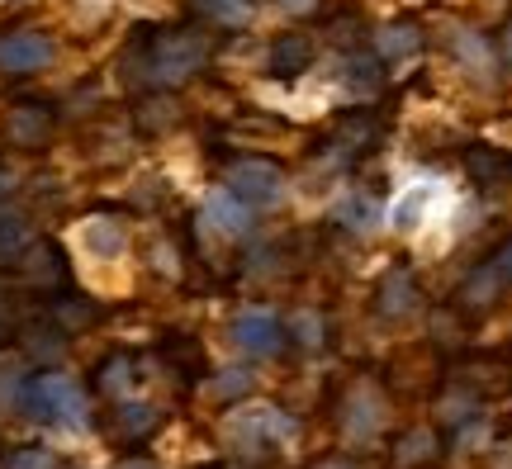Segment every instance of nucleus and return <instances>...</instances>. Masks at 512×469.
I'll list each match as a JSON object with an SVG mask.
<instances>
[{
    "instance_id": "1",
    "label": "nucleus",
    "mask_w": 512,
    "mask_h": 469,
    "mask_svg": "<svg viewBox=\"0 0 512 469\" xmlns=\"http://www.w3.org/2000/svg\"><path fill=\"white\" fill-rule=\"evenodd\" d=\"M19 408L38 422H62V427H86V394L67 375H38L24 394Z\"/></svg>"
},
{
    "instance_id": "2",
    "label": "nucleus",
    "mask_w": 512,
    "mask_h": 469,
    "mask_svg": "<svg viewBox=\"0 0 512 469\" xmlns=\"http://www.w3.org/2000/svg\"><path fill=\"white\" fill-rule=\"evenodd\" d=\"M228 185H233V195H238L242 204L266 209V204H280V195H285V171L271 162H238L233 176H228Z\"/></svg>"
},
{
    "instance_id": "3",
    "label": "nucleus",
    "mask_w": 512,
    "mask_h": 469,
    "mask_svg": "<svg viewBox=\"0 0 512 469\" xmlns=\"http://www.w3.org/2000/svg\"><path fill=\"white\" fill-rule=\"evenodd\" d=\"M200 62H204V38L166 34L162 43H157V53H152V76L166 81V86H176V81H185L190 72H200Z\"/></svg>"
},
{
    "instance_id": "4",
    "label": "nucleus",
    "mask_w": 512,
    "mask_h": 469,
    "mask_svg": "<svg viewBox=\"0 0 512 469\" xmlns=\"http://www.w3.org/2000/svg\"><path fill=\"white\" fill-rule=\"evenodd\" d=\"M53 62V43L43 34H5L0 38V72H38Z\"/></svg>"
},
{
    "instance_id": "5",
    "label": "nucleus",
    "mask_w": 512,
    "mask_h": 469,
    "mask_svg": "<svg viewBox=\"0 0 512 469\" xmlns=\"http://www.w3.org/2000/svg\"><path fill=\"white\" fill-rule=\"evenodd\" d=\"M508 285H512V237L465 280V299H470V304H494V294Z\"/></svg>"
},
{
    "instance_id": "6",
    "label": "nucleus",
    "mask_w": 512,
    "mask_h": 469,
    "mask_svg": "<svg viewBox=\"0 0 512 469\" xmlns=\"http://www.w3.org/2000/svg\"><path fill=\"white\" fill-rule=\"evenodd\" d=\"M233 342L242 351H252V356H275L280 351V323L271 313H242L233 323Z\"/></svg>"
},
{
    "instance_id": "7",
    "label": "nucleus",
    "mask_w": 512,
    "mask_h": 469,
    "mask_svg": "<svg viewBox=\"0 0 512 469\" xmlns=\"http://www.w3.org/2000/svg\"><path fill=\"white\" fill-rule=\"evenodd\" d=\"M204 218H209V228H219L223 237L247 233V204H242L233 190H219V195H209V204H204Z\"/></svg>"
},
{
    "instance_id": "8",
    "label": "nucleus",
    "mask_w": 512,
    "mask_h": 469,
    "mask_svg": "<svg viewBox=\"0 0 512 469\" xmlns=\"http://www.w3.org/2000/svg\"><path fill=\"white\" fill-rule=\"evenodd\" d=\"M81 242H86V252L91 256L110 261V256L124 252V223H114V218H91L86 233H81Z\"/></svg>"
},
{
    "instance_id": "9",
    "label": "nucleus",
    "mask_w": 512,
    "mask_h": 469,
    "mask_svg": "<svg viewBox=\"0 0 512 469\" xmlns=\"http://www.w3.org/2000/svg\"><path fill=\"white\" fill-rule=\"evenodd\" d=\"M380 308L389 313V318L413 313V308H418V285H413L403 271H389L384 275V285H380Z\"/></svg>"
},
{
    "instance_id": "10",
    "label": "nucleus",
    "mask_w": 512,
    "mask_h": 469,
    "mask_svg": "<svg viewBox=\"0 0 512 469\" xmlns=\"http://www.w3.org/2000/svg\"><path fill=\"white\" fill-rule=\"evenodd\" d=\"M309 57H313V43L309 38H280L271 48V72H280V76H294V72H304L309 67Z\"/></svg>"
},
{
    "instance_id": "11",
    "label": "nucleus",
    "mask_w": 512,
    "mask_h": 469,
    "mask_svg": "<svg viewBox=\"0 0 512 469\" xmlns=\"http://www.w3.org/2000/svg\"><path fill=\"white\" fill-rule=\"evenodd\" d=\"M451 43H456V57L475 76H489V72H494V53H489V43H484L479 34H470V29H456V38H451Z\"/></svg>"
},
{
    "instance_id": "12",
    "label": "nucleus",
    "mask_w": 512,
    "mask_h": 469,
    "mask_svg": "<svg viewBox=\"0 0 512 469\" xmlns=\"http://www.w3.org/2000/svg\"><path fill=\"white\" fill-rule=\"evenodd\" d=\"M10 138H15V143H24V147H38L43 138H48V114H43V109H34V105L15 109V114H10Z\"/></svg>"
},
{
    "instance_id": "13",
    "label": "nucleus",
    "mask_w": 512,
    "mask_h": 469,
    "mask_svg": "<svg viewBox=\"0 0 512 469\" xmlns=\"http://www.w3.org/2000/svg\"><path fill=\"white\" fill-rule=\"evenodd\" d=\"M418 48H422V34L413 29V24H394V29H384L380 34V53L394 57V62H399V57H413Z\"/></svg>"
},
{
    "instance_id": "14",
    "label": "nucleus",
    "mask_w": 512,
    "mask_h": 469,
    "mask_svg": "<svg viewBox=\"0 0 512 469\" xmlns=\"http://www.w3.org/2000/svg\"><path fill=\"white\" fill-rule=\"evenodd\" d=\"M375 427H380V403H375V394H356V398H351L347 432L351 436H370Z\"/></svg>"
},
{
    "instance_id": "15",
    "label": "nucleus",
    "mask_w": 512,
    "mask_h": 469,
    "mask_svg": "<svg viewBox=\"0 0 512 469\" xmlns=\"http://www.w3.org/2000/svg\"><path fill=\"white\" fill-rule=\"evenodd\" d=\"M432 451H437V432L418 427V432H408V436L399 441V455H394V460H399V465L408 469V465H422V460H427Z\"/></svg>"
},
{
    "instance_id": "16",
    "label": "nucleus",
    "mask_w": 512,
    "mask_h": 469,
    "mask_svg": "<svg viewBox=\"0 0 512 469\" xmlns=\"http://www.w3.org/2000/svg\"><path fill=\"white\" fill-rule=\"evenodd\" d=\"M427 204H432V190H413V195H403L399 209H394V228H418L422 214H427Z\"/></svg>"
},
{
    "instance_id": "17",
    "label": "nucleus",
    "mask_w": 512,
    "mask_h": 469,
    "mask_svg": "<svg viewBox=\"0 0 512 469\" xmlns=\"http://www.w3.org/2000/svg\"><path fill=\"white\" fill-rule=\"evenodd\" d=\"M290 332H294V342L299 346H318L323 342V318H318V313H294Z\"/></svg>"
},
{
    "instance_id": "18",
    "label": "nucleus",
    "mask_w": 512,
    "mask_h": 469,
    "mask_svg": "<svg viewBox=\"0 0 512 469\" xmlns=\"http://www.w3.org/2000/svg\"><path fill=\"white\" fill-rule=\"evenodd\" d=\"M337 214H342V223H351V228H370V223H375V204H370V199H361V195H351Z\"/></svg>"
},
{
    "instance_id": "19",
    "label": "nucleus",
    "mask_w": 512,
    "mask_h": 469,
    "mask_svg": "<svg viewBox=\"0 0 512 469\" xmlns=\"http://www.w3.org/2000/svg\"><path fill=\"white\" fill-rule=\"evenodd\" d=\"M252 389V375L247 370H223V379H214V394L219 398H238Z\"/></svg>"
},
{
    "instance_id": "20",
    "label": "nucleus",
    "mask_w": 512,
    "mask_h": 469,
    "mask_svg": "<svg viewBox=\"0 0 512 469\" xmlns=\"http://www.w3.org/2000/svg\"><path fill=\"white\" fill-rule=\"evenodd\" d=\"M470 171H475L479 181H489V176H503L508 162H503V157H489V152H475V157H470Z\"/></svg>"
},
{
    "instance_id": "21",
    "label": "nucleus",
    "mask_w": 512,
    "mask_h": 469,
    "mask_svg": "<svg viewBox=\"0 0 512 469\" xmlns=\"http://www.w3.org/2000/svg\"><path fill=\"white\" fill-rule=\"evenodd\" d=\"M24 247V228L19 218H0V252H19Z\"/></svg>"
},
{
    "instance_id": "22",
    "label": "nucleus",
    "mask_w": 512,
    "mask_h": 469,
    "mask_svg": "<svg viewBox=\"0 0 512 469\" xmlns=\"http://www.w3.org/2000/svg\"><path fill=\"white\" fill-rule=\"evenodd\" d=\"M204 10L219 19H242L247 15V0H204Z\"/></svg>"
},
{
    "instance_id": "23",
    "label": "nucleus",
    "mask_w": 512,
    "mask_h": 469,
    "mask_svg": "<svg viewBox=\"0 0 512 469\" xmlns=\"http://www.w3.org/2000/svg\"><path fill=\"white\" fill-rule=\"evenodd\" d=\"M124 427H128V432H147V427H152V408H147V403L124 408Z\"/></svg>"
},
{
    "instance_id": "24",
    "label": "nucleus",
    "mask_w": 512,
    "mask_h": 469,
    "mask_svg": "<svg viewBox=\"0 0 512 469\" xmlns=\"http://www.w3.org/2000/svg\"><path fill=\"white\" fill-rule=\"evenodd\" d=\"M10 469H48V451H19Z\"/></svg>"
},
{
    "instance_id": "25",
    "label": "nucleus",
    "mask_w": 512,
    "mask_h": 469,
    "mask_svg": "<svg viewBox=\"0 0 512 469\" xmlns=\"http://www.w3.org/2000/svg\"><path fill=\"white\" fill-rule=\"evenodd\" d=\"M124 384H128V365L114 361L110 370H105V389H124Z\"/></svg>"
},
{
    "instance_id": "26",
    "label": "nucleus",
    "mask_w": 512,
    "mask_h": 469,
    "mask_svg": "<svg viewBox=\"0 0 512 469\" xmlns=\"http://www.w3.org/2000/svg\"><path fill=\"white\" fill-rule=\"evenodd\" d=\"M280 5H285V10H290V15H304V10H313V5H318V0H280Z\"/></svg>"
},
{
    "instance_id": "27",
    "label": "nucleus",
    "mask_w": 512,
    "mask_h": 469,
    "mask_svg": "<svg viewBox=\"0 0 512 469\" xmlns=\"http://www.w3.org/2000/svg\"><path fill=\"white\" fill-rule=\"evenodd\" d=\"M503 57H508V67H512V24H508V34H503Z\"/></svg>"
},
{
    "instance_id": "28",
    "label": "nucleus",
    "mask_w": 512,
    "mask_h": 469,
    "mask_svg": "<svg viewBox=\"0 0 512 469\" xmlns=\"http://www.w3.org/2000/svg\"><path fill=\"white\" fill-rule=\"evenodd\" d=\"M318 469H356V465H347V460H323Z\"/></svg>"
},
{
    "instance_id": "29",
    "label": "nucleus",
    "mask_w": 512,
    "mask_h": 469,
    "mask_svg": "<svg viewBox=\"0 0 512 469\" xmlns=\"http://www.w3.org/2000/svg\"><path fill=\"white\" fill-rule=\"evenodd\" d=\"M124 469H152V465H138V460H133V465H124Z\"/></svg>"
}]
</instances>
